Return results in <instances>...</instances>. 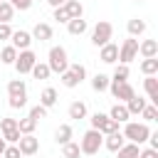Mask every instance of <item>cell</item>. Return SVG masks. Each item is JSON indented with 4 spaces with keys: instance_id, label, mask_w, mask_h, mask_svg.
Segmentation results:
<instances>
[{
    "instance_id": "obj_26",
    "label": "cell",
    "mask_w": 158,
    "mask_h": 158,
    "mask_svg": "<svg viewBox=\"0 0 158 158\" xmlns=\"http://www.w3.org/2000/svg\"><path fill=\"white\" fill-rule=\"evenodd\" d=\"M86 116V104L84 101H72L69 104V118H84Z\"/></svg>"
},
{
    "instance_id": "obj_44",
    "label": "cell",
    "mask_w": 158,
    "mask_h": 158,
    "mask_svg": "<svg viewBox=\"0 0 158 158\" xmlns=\"http://www.w3.org/2000/svg\"><path fill=\"white\" fill-rule=\"evenodd\" d=\"M138 158H158V151L146 148V151H141V153H138Z\"/></svg>"
},
{
    "instance_id": "obj_47",
    "label": "cell",
    "mask_w": 158,
    "mask_h": 158,
    "mask_svg": "<svg viewBox=\"0 0 158 158\" xmlns=\"http://www.w3.org/2000/svg\"><path fill=\"white\" fill-rule=\"evenodd\" d=\"M7 148V143H5V138H0V156H2V151Z\"/></svg>"
},
{
    "instance_id": "obj_23",
    "label": "cell",
    "mask_w": 158,
    "mask_h": 158,
    "mask_svg": "<svg viewBox=\"0 0 158 158\" xmlns=\"http://www.w3.org/2000/svg\"><path fill=\"white\" fill-rule=\"evenodd\" d=\"M67 30H69V35H84L86 32V20H81V17L69 20L67 22Z\"/></svg>"
},
{
    "instance_id": "obj_8",
    "label": "cell",
    "mask_w": 158,
    "mask_h": 158,
    "mask_svg": "<svg viewBox=\"0 0 158 158\" xmlns=\"http://www.w3.org/2000/svg\"><path fill=\"white\" fill-rule=\"evenodd\" d=\"M109 89H111L114 99H118V101H128V99L136 96V91H133V86H131L128 81H111Z\"/></svg>"
},
{
    "instance_id": "obj_42",
    "label": "cell",
    "mask_w": 158,
    "mask_h": 158,
    "mask_svg": "<svg viewBox=\"0 0 158 158\" xmlns=\"http://www.w3.org/2000/svg\"><path fill=\"white\" fill-rule=\"evenodd\" d=\"M2 156H5V158H20L22 153H20V148H17V146H7V148L2 151Z\"/></svg>"
},
{
    "instance_id": "obj_20",
    "label": "cell",
    "mask_w": 158,
    "mask_h": 158,
    "mask_svg": "<svg viewBox=\"0 0 158 158\" xmlns=\"http://www.w3.org/2000/svg\"><path fill=\"white\" fill-rule=\"evenodd\" d=\"M40 104L44 106V109H49V106H54L57 104V89H52V86H47L42 94H40Z\"/></svg>"
},
{
    "instance_id": "obj_10",
    "label": "cell",
    "mask_w": 158,
    "mask_h": 158,
    "mask_svg": "<svg viewBox=\"0 0 158 158\" xmlns=\"http://www.w3.org/2000/svg\"><path fill=\"white\" fill-rule=\"evenodd\" d=\"M17 148H20V153H22V156H32V153H37V148H40V141H37L32 133H27V136H20V141H17Z\"/></svg>"
},
{
    "instance_id": "obj_15",
    "label": "cell",
    "mask_w": 158,
    "mask_h": 158,
    "mask_svg": "<svg viewBox=\"0 0 158 158\" xmlns=\"http://www.w3.org/2000/svg\"><path fill=\"white\" fill-rule=\"evenodd\" d=\"M123 143H126V138H123V133H121V131H116V133H109V136L104 138V146H106L109 151H114V153H116V151H118Z\"/></svg>"
},
{
    "instance_id": "obj_19",
    "label": "cell",
    "mask_w": 158,
    "mask_h": 158,
    "mask_svg": "<svg viewBox=\"0 0 158 158\" xmlns=\"http://www.w3.org/2000/svg\"><path fill=\"white\" fill-rule=\"evenodd\" d=\"M7 94H10V96H27L25 81H22V79H12V81L7 84Z\"/></svg>"
},
{
    "instance_id": "obj_48",
    "label": "cell",
    "mask_w": 158,
    "mask_h": 158,
    "mask_svg": "<svg viewBox=\"0 0 158 158\" xmlns=\"http://www.w3.org/2000/svg\"><path fill=\"white\" fill-rule=\"evenodd\" d=\"M136 2H141V0H136Z\"/></svg>"
},
{
    "instance_id": "obj_18",
    "label": "cell",
    "mask_w": 158,
    "mask_h": 158,
    "mask_svg": "<svg viewBox=\"0 0 158 158\" xmlns=\"http://www.w3.org/2000/svg\"><path fill=\"white\" fill-rule=\"evenodd\" d=\"M64 10H67L69 20H77V17H81V15H84V7H81V2H79V0H67V2H64Z\"/></svg>"
},
{
    "instance_id": "obj_6",
    "label": "cell",
    "mask_w": 158,
    "mask_h": 158,
    "mask_svg": "<svg viewBox=\"0 0 158 158\" xmlns=\"http://www.w3.org/2000/svg\"><path fill=\"white\" fill-rule=\"evenodd\" d=\"M35 64H37V54H35L32 49H22V52H17V59H15V69H17L20 74H30Z\"/></svg>"
},
{
    "instance_id": "obj_31",
    "label": "cell",
    "mask_w": 158,
    "mask_h": 158,
    "mask_svg": "<svg viewBox=\"0 0 158 158\" xmlns=\"http://www.w3.org/2000/svg\"><path fill=\"white\" fill-rule=\"evenodd\" d=\"M81 156V151H79V143H64L62 146V158H79Z\"/></svg>"
},
{
    "instance_id": "obj_39",
    "label": "cell",
    "mask_w": 158,
    "mask_h": 158,
    "mask_svg": "<svg viewBox=\"0 0 158 158\" xmlns=\"http://www.w3.org/2000/svg\"><path fill=\"white\" fill-rule=\"evenodd\" d=\"M5 2H10L15 10H30L32 7V0H5Z\"/></svg>"
},
{
    "instance_id": "obj_46",
    "label": "cell",
    "mask_w": 158,
    "mask_h": 158,
    "mask_svg": "<svg viewBox=\"0 0 158 158\" xmlns=\"http://www.w3.org/2000/svg\"><path fill=\"white\" fill-rule=\"evenodd\" d=\"M47 2H49V5H52V7H62V5H64V2H67V0H47Z\"/></svg>"
},
{
    "instance_id": "obj_36",
    "label": "cell",
    "mask_w": 158,
    "mask_h": 158,
    "mask_svg": "<svg viewBox=\"0 0 158 158\" xmlns=\"http://www.w3.org/2000/svg\"><path fill=\"white\" fill-rule=\"evenodd\" d=\"M44 116H47V109H44L42 104H37V106H32V109H30V118L40 121V118H44Z\"/></svg>"
},
{
    "instance_id": "obj_27",
    "label": "cell",
    "mask_w": 158,
    "mask_h": 158,
    "mask_svg": "<svg viewBox=\"0 0 158 158\" xmlns=\"http://www.w3.org/2000/svg\"><path fill=\"white\" fill-rule=\"evenodd\" d=\"M54 138H57V143H62V146L69 143V141H72V126H69V123H62V126L57 128Z\"/></svg>"
},
{
    "instance_id": "obj_43",
    "label": "cell",
    "mask_w": 158,
    "mask_h": 158,
    "mask_svg": "<svg viewBox=\"0 0 158 158\" xmlns=\"http://www.w3.org/2000/svg\"><path fill=\"white\" fill-rule=\"evenodd\" d=\"M10 35H12V27L7 22H0V42L2 40H10Z\"/></svg>"
},
{
    "instance_id": "obj_21",
    "label": "cell",
    "mask_w": 158,
    "mask_h": 158,
    "mask_svg": "<svg viewBox=\"0 0 158 158\" xmlns=\"http://www.w3.org/2000/svg\"><path fill=\"white\" fill-rule=\"evenodd\" d=\"M146 109V99H141V96H133V99H128L126 101V111L133 116V114H141Z\"/></svg>"
},
{
    "instance_id": "obj_17",
    "label": "cell",
    "mask_w": 158,
    "mask_h": 158,
    "mask_svg": "<svg viewBox=\"0 0 158 158\" xmlns=\"http://www.w3.org/2000/svg\"><path fill=\"white\" fill-rule=\"evenodd\" d=\"M128 111H126V104H114L111 106V114H109V118L111 121H116V123H121V121H128Z\"/></svg>"
},
{
    "instance_id": "obj_13",
    "label": "cell",
    "mask_w": 158,
    "mask_h": 158,
    "mask_svg": "<svg viewBox=\"0 0 158 158\" xmlns=\"http://www.w3.org/2000/svg\"><path fill=\"white\" fill-rule=\"evenodd\" d=\"M32 37H35V40H40V42L52 40V25H47V22H37V25H35V30H32Z\"/></svg>"
},
{
    "instance_id": "obj_4",
    "label": "cell",
    "mask_w": 158,
    "mask_h": 158,
    "mask_svg": "<svg viewBox=\"0 0 158 158\" xmlns=\"http://www.w3.org/2000/svg\"><path fill=\"white\" fill-rule=\"evenodd\" d=\"M91 128L99 131L101 136H109V133H116V131H118V123L111 121L106 114H99V111H96V114L91 116Z\"/></svg>"
},
{
    "instance_id": "obj_12",
    "label": "cell",
    "mask_w": 158,
    "mask_h": 158,
    "mask_svg": "<svg viewBox=\"0 0 158 158\" xmlns=\"http://www.w3.org/2000/svg\"><path fill=\"white\" fill-rule=\"evenodd\" d=\"M99 57H101V62H104V64H114V62L118 59V47H116L114 42H106V44L101 47Z\"/></svg>"
},
{
    "instance_id": "obj_34",
    "label": "cell",
    "mask_w": 158,
    "mask_h": 158,
    "mask_svg": "<svg viewBox=\"0 0 158 158\" xmlns=\"http://www.w3.org/2000/svg\"><path fill=\"white\" fill-rule=\"evenodd\" d=\"M126 79H128V64H118V67L114 69L111 81H126Z\"/></svg>"
},
{
    "instance_id": "obj_3",
    "label": "cell",
    "mask_w": 158,
    "mask_h": 158,
    "mask_svg": "<svg viewBox=\"0 0 158 158\" xmlns=\"http://www.w3.org/2000/svg\"><path fill=\"white\" fill-rule=\"evenodd\" d=\"M49 72H57V74H64L69 69V59H67V49L64 47H52L49 49V62H47Z\"/></svg>"
},
{
    "instance_id": "obj_5",
    "label": "cell",
    "mask_w": 158,
    "mask_h": 158,
    "mask_svg": "<svg viewBox=\"0 0 158 158\" xmlns=\"http://www.w3.org/2000/svg\"><path fill=\"white\" fill-rule=\"evenodd\" d=\"M111 35H114V27H111V22H106V20H99V22H96V27H94V32H91V42H94L96 47H104V44L111 40Z\"/></svg>"
},
{
    "instance_id": "obj_9",
    "label": "cell",
    "mask_w": 158,
    "mask_h": 158,
    "mask_svg": "<svg viewBox=\"0 0 158 158\" xmlns=\"http://www.w3.org/2000/svg\"><path fill=\"white\" fill-rule=\"evenodd\" d=\"M0 128H2V138L10 141V143H17L20 141V131H17V121L15 118H2L0 121Z\"/></svg>"
},
{
    "instance_id": "obj_11",
    "label": "cell",
    "mask_w": 158,
    "mask_h": 158,
    "mask_svg": "<svg viewBox=\"0 0 158 158\" xmlns=\"http://www.w3.org/2000/svg\"><path fill=\"white\" fill-rule=\"evenodd\" d=\"M10 40H12V47L15 49H30V44H32V35L30 32H25V30H17V32H12L10 35Z\"/></svg>"
},
{
    "instance_id": "obj_7",
    "label": "cell",
    "mask_w": 158,
    "mask_h": 158,
    "mask_svg": "<svg viewBox=\"0 0 158 158\" xmlns=\"http://www.w3.org/2000/svg\"><path fill=\"white\" fill-rule=\"evenodd\" d=\"M136 54H138V40H133V37L123 40V44L118 47V59H121V64H131V62L136 59Z\"/></svg>"
},
{
    "instance_id": "obj_1",
    "label": "cell",
    "mask_w": 158,
    "mask_h": 158,
    "mask_svg": "<svg viewBox=\"0 0 158 158\" xmlns=\"http://www.w3.org/2000/svg\"><path fill=\"white\" fill-rule=\"evenodd\" d=\"M148 136H151V128H148L146 123H133V121H128V123H126V128H123V138H128V141H131V143H136V146L146 143V141H148Z\"/></svg>"
},
{
    "instance_id": "obj_25",
    "label": "cell",
    "mask_w": 158,
    "mask_h": 158,
    "mask_svg": "<svg viewBox=\"0 0 158 158\" xmlns=\"http://www.w3.org/2000/svg\"><path fill=\"white\" fill-rule=\"evenodd\" d=\"M141 72H143L146 77H156V74H158V59H156V57L143 59V62H141Z\"/></svg>"
},
{
    "instance_id": "obj_22",
    "label": "cell",
    "mask_w": 158,
    "mask_h": 158,
    "mask_svg": "<svg viewBox=\"0 0 158 158\" xmlns=\"http://www.w3.org/2000/svg\"><path fill=\"white\" fill-rule=\"evenodd\" d=\"M118 158H138V153H141V148L136 146V143H123L118 151Z\"/></svg>"
},
{
    "instance_id": "obj_38",
    "label": "cell",
    "mask_w": 158,
    "mask_h": 158,
    "mask_svg": "<svg viewBox=\"0 0 158 158\" xmlns=\"http://www.w3.org/2000/svg\"><path fill=\"white\" fill-rule=\"evenodd\" d=\"M69 72L79 79V81H84V77H86V69H84V64H69Z\"/></svg>"
},
{
    "instance_id": "obj_35",
    "label": "cell",
    "mask_w": 158,
    "mask_h": 158,
    "mask_svg": "<svg viewBox=\"0 0 158 158\" xmlns=\"http://www.w3.org/2000/svg\"><path fill=\"white\" fill-rule=\"evenodd\" d=\"M62 84H64L67 89H74V86H77V84H81V81H79V79H77V77H74L69 69H67V72L62 74Z\"/></svg>"
},
{
    "instance_id": "obj_32",
    "label": "cell",
    "mask_w": 158,
    "mask_h": 158,
    "mask_svg": "<svg viewBox=\"0 0 158 158\" xmlns=\"http://www.w3.org/2000/svg\"><path fill=\"white\" fill-rule=\"evenodd\" d=\"M12 12H15V7L2 0V2H0V22H10V20H12Z\"/></svg>"
},
{
    "instance_id": "obj_28",
    "label": "cell",
    "mask_w": 158,
    "mask_h": 158,
    "mask_svg": "<svg viewBox=\"0 0 158 158\" xmlns=\"http://www.w3.org/2000/svg\"><path fill=\"white\" fill-rule=\"evenodd\" d=\"M15 59H17V49H15L12 44L2 47V52H0V62H2V64H15Z\"/></svg>"
},
{
    "instance_id": "obj_24",
    "label": "cell",
    "mask_w": 158,
    "mask_h": 158,
    "mask_svg": "<svg viewBox=\"0 0 158 158\" xmlns=\"http://www.w3.org/2000/svg\"><path fill=\"white\" fill-rule=\"evenodd\" d=\"M126 27H128V35H131V37H138V35H143V32H146V22H143V20H138V17L128 20V25H126Z\"/></svg>"
},
{
    "instance_id": "obj_29",
    "label": "cell",
    "mask_w": 158,
    "mask_h": 158,
    "mask_svg": "<svg viewBox=\"0 0 158 158\" xmlns=\"http://www.w3.org/2000/svg\"><path fill=\"white\" fill-rule=\"evenodd\" d=\"M109 84H111V79H109L106 74H96V77L91 79V89H94V91H106Z\"/></svg>"
},
{
    "instance_id": "obj_37",
    "label": "cell",
    "mask_w": 158,
    "mask_h": 158,
    "mask_svg": "<svg viewBox=\"0 0 158 158\" xmlns=\"http://www.w3.org/2000/svg\"><path fill=\"white\" fill-rule=\"evenodd\" d=\"M141 116H143L146 121H156V118H158V106H148V104H146V109L141 111Z\"/></svg>"
},
{
    "instance_id": "obj_2",
    "label": "cell",
    "mask_w": 158,
    "mask_h": 158,
    "mask_svg": "<svg viewBox=\"0 0 158 158\" xmlns=\"http://www.w3.org/2000/svg\"><path fill=\"white\" fill-rule=\"evenodd\" d=\"M101 146H104V136H101L99 131L89 128V131L81 136L79 151H81V153H86V156H94V153H99V148H101Z\"/></svg>"
},
{
    "instance_id": "obj_41",
    "label": "cell",
    "mask_w": 158,
    "mask_h": 158,
    "mask_svg": "<svg viewBox=\"0 0 158 158\" xmlns=\"http://www.w3.org/2000/svg\"><path fill=\"white\" fill-rule=\"evenodd\" d=\"M27 104V96H10V106L12 109H22Z\"/></svg>"
},
{
    "instance_id": "obj_14",
    "label": "cell",
    "mask_w": 158,
    "mask_h": 158,
    "mask_svg": "<svg viewBox=\"0 0 158 158\" xmlns=\"http://www.w3.org/2000/svg\"><path fill=\"white\" fill-rule=\"evenodd\" d=\"M143 89H146L148 99H151V101H153V106H156V104H158V77H146Z\"/></svg>"
},
{
    "instance_id": "obj_40",
    "label": "cell",
    "mask_w": 158,
    "mask_h": 158,
    "mask_svg": "<svg viewBox=\"0 0 158 158\" xmlns=\"http://www.w3.org/2000/svg\"><path fill=\"white\" fill-rule=\"evenodd\" d=\"M54 20H57V22H69V15H67L64 5H62V7H54Z\"/></svg>"
},
{
    "instance_id": "obj_45",
    "label": "cell",
    "mask_w": 158,
    "mask_h": 158,
    "mask_svg": "<svg viewBox=\"0 0 158 158\" xmlns=\"http://www.w3.org/2000/svg\"><path fill=\"white\" fill-rule=\"evenodd\" d=\"M148 141H151V148H153V151H158V133H151V136H148Z\"/></svg>"
},
{
    "instance_id": "obj_30",
    "label": "cell",
    "mask_w": 158,
    "mask_h": 158,
    "mask_svg": "<svg viewBox=\"0 0 158 158\" xmlns=\"http://www.w3.org/2000/svg\"><path fill=\"white\" fill-rule=\"evenodd\" d=\"M35 126H37V121H35V118H30V116L17 121V131H20V136H27V133H32V131H35Z\"/></svg>"
},
{
    "instance_id": "obj_33",
    "label": "cell",
    "mask_w": 158,
    "mask_h": 158,
    "mask_svg": "<svg viewBox=\"0 0 158 158\" xmlns=\"http://www.w3.org/2000/svg\"><path fill=\"white\" fill-rule=\"evenodd\" d=\"M32 74H35V79H47L52 72H49V67L47 64H42V62H37L35 67H32Z\"/></svg>"
},
{
    "instance_id": "obj_49",
    "label": "cell",
    "mask_w": 158,
    "mask_h": 158,
    "mask_svg": "<svg viewBox=\"0 0 158 158\" xmlns=\"http://www.w3.org/2000/svg\"><path fill=\"white\" fill-rule=\"evenodd\" d=\"M0 2H2V0H0Z\"/></svg>"
},
{
    "instance_id": "obj_16",
    "label": "cell",
    "mask_w": 158,
    "mask_h": 158,
    "mask_svg": "<svg viewBox=\"0 0 158 158\" xmlns=\"http://www.w3.org/2000/svg\"><path fill=\"white\" fill-rule=\"evenodd\" d=\"M138 52L143 54V59H151V57L158 54V42H156V40H143V42L138 44Z\"/></svg>"
}]
</instances>
